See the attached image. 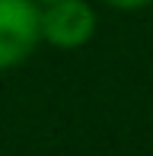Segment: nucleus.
<instances>
[{"label": "nucleus", "mask_w": 153, "mask_h": 156, "mask_svg": "<svg viewBox=\"0 0 153 156\" xmlns=\"http://www.w3.org/2000/svg\"><path fill=\"white\" fill-rule=\"evenodd\" d=\"M99 19L86 0H54L41 6V41H48L58 51H76L89 45Z\"/></svg>", "instance_id": "nucleus-2"}, {"label": "nucleus", "mask_w": 153, "mask_h": 156, "mask_svg": "<svg viewBox=\"0 0 153 156\" xmlns=\"http://www.w3.org/2000/svg\"><path fill=\"white\" fill-rule=\"evenodd\" d=\"M35 3H38V6H48V3H54V0H35Z\"/></svg>", "instance_id": "nucleus-4"}, {"label": "nucleus", "mask_w": 153, "mask_h": 156, "mask_svg": "<svg viewBox=\"0 0 153 156\" xmlns=\"http://www.w3.org/2000/svg\"><path fill=\"white\" fill-rule=\"evenodd\" d=\"M102 3H109L112 10H124V13H134V10H144L147 3H153V0H102Z\"/></svg>", "instance_id": "nucleus-3"}, {"label": "nucleus", "mask_w": 153, "mask_h": 156, "mask_svg": "<svg viewBox=\"0 0 153 156\" xmlns=\"http://www.w3.org/2000/svg\"><path fill=\"white\" fill-rule=\"evenodd\" d=\"M41 41V6L35 0H0V73L26 58Z\"/></svg>", "instance_id": "nucleus-1"}]
</instances>
